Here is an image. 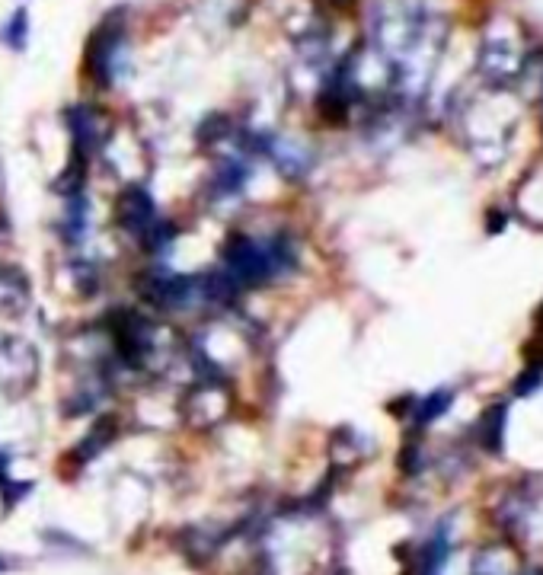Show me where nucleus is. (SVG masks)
I'll return each instance as SVG.
<instances>
[{"label": "nucleus", "mask_w": 543, "mask_h": 575, "mask_svg": "<svg viewBox=\"0 0 543 575\" xmlns=\"http://www.w3.org/2000/svg\"><path fill=\"white\" fill-rule=\"evenodd\" d=\"M524 93L543 96V55H531L524 61Z\"/></svg>", "instance_id": "10"}, {"label": "nucleus", "mask_w": 543, "mask_h": 575, "mask_svg": "<svg viewBox=\"0 0 543 575\" xmlns=\"http://www.w3.org/2000/svg\"><path fill=\"white\" fill-rule=\"evenodd\" d=\"M87 74L100 90H112L128 74V32L119 16H109L90 36Z\"/></svg>", "instance_id": "2"}, {"label": "nucleus", "mask_w": 543, "mask_h": 575, "mask_svg": "<svg viewBox=\"0 0 543 575\" xmlns=\"http://www.w3.org/2000/svg\"><path fill=\"white\" fill-rule=\"evenodd\" d=\"M115 435H119V419L109 413L106 419L96 422L84 438H80V445L74 448V457L80 460V464H90L93 457H100V454L112 445Z\"/></svg>", "instance_id": "7"}, {"label": "nucleus", "mask_w": 543, "mask_h": 575, "mask_svg": "<svg viewBox=\"0 0 543 575\" xmlns=\"http://www.w3.org/2000/svg\"><path fill=\"white\" fill-rule=\"evenodd\" d=\"M259 575H275V566H272V560H266V569H262Z\"/></svg>", "instance_id": "12"}, {"label": "nucleus", "mask_w": 543, "mask_h": 575, "mask_svg": "<svg viewBox=\"0 0 543 575\" xmlns=\"http://www.w3.org/2000/svg\"><path fill=\"white\" fill-rule=\"evenodd\" d=\"M218 269L234 282L240 294L259 291L288 278L301 269V250L298 240L285 230H272V234H246V230H230Z\"/></svg>", "instance_id": "1"}, {"label": "nucleus", "mask_w": 543, "mask_h": 575, "mask_svg": "<svg viewBox=\"0 0 543 575\" xmlns=\"http://www.w3.org/2000/svg\"><path fill=\"white\" fill-rule=\"evenodd\" d=\"M451 400H454V393L451 390H435V393H429L422 403H419V409H416V425H429V422H435L444 409L451 406Z\"/></svg>", "instance_id": "9"}, {"label": "nucleus", "mask_w": 543, "mask_h": 575, "mask_svg": "<svg viewBox=\"0 0 543 575\" xmlns=\"http://www.w3.org/2000/svg\"><path fill=\"white\" fill-rule=\"evenodd\" d=\"M64 202V211L58 218V240L64 250H84L87 240H90V230H93V211H90V195L87 192H77L68 195Z\"/></svg>", "instance_id": "6"}, {"label": "nucleus", "mask_w": 543, "mask_h": 575, "mask_svg": "<svg viewBox=\"0 0 543 575\" xmlns=\"http://www.w3.org/2000/svg\"><path fill=\"white\" fill-rule=\"evenodd\" d=\"M64 125L71 131V170L87 173L93 157L103 151L106 144V128H103V115L96 112V106L90 103H77L68 106L64 112Z\"/></svg>", "instance_id": "3"}, {"label": "nucleus", "mask_w": 543, "mask_h": 575, "mask_svg": "<svg viewBox=\"0 0 543 575\" xmlns=\"http://www.w3.org/2000/svg\"><path fill=\"white\" fill-rule=\"evenodd\" d=\"M160 208H157V199L151 195V189H147L144 183H128L119 199H115V224H119V230L135 240L138 246L151 237V230L160 224Z\"/></svg>", "instance_id": "4"}, {"label": "nucleus", "mask_w": 543, "mask_h": 575, "mask_svg": "<svg viewBox=\"0 0 543 575\" xmlns=\"http://www.w3.org/2000/svg\"><path fill=\"white\" fill-rule=\"evenodd\" d=\"M329 7H345V4H352V0H326Z\"/></svg>", "instance_id": "11"}, {"label": "nucleus", "mask_w": 543, "mask_h": 575, "mask_svg": "<svg viewBox=\"0 0 543 575\" xmlns=\"http://www.w3.org/2000/svg\"><path fill=\"white\" fill-rule=\"evenodd\" d=\"M29 10L26 7H16L10 16H7V23L0 26V42H4L10 52H26V45H29Z\"/></svg>", "instance_id": "8"}, {"label": "nucleus", "mask_w": 543, "mask_h": 575, "mask_svg": "<svg viewBox=\"0 0 543 575\" xmlns=\"http://www.w3.org/2000/svg\"><path fill=\"white\" fill-rule=\"evenodd\" d=\"M250 179H253V160L237 154V151H230V154L218 157L215 167H211L205 195L211 202H234L246 192Z\"/></svg>", "instance_id": "5"}, {"label": "nucleus", "mask_w": 543, "mask_h": 575, "mask_svg": "<svg viewBox=\"0 0 543 575\" xmlns=\"http://www.w3.org/2000/svg\"><path fill=\"white\" fill-rule=\"evenodd\" d=\"M10 569V560H7V556H0V572H7Z\"/></svg>", "instance_id": "13"}]
</instances>
